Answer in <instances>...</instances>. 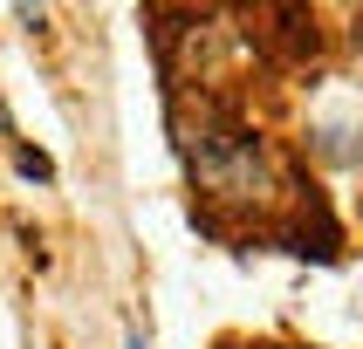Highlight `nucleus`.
Returning a JSON list of instances; mask_svg holds the SVG:
<instances>
[{
	"label": "nucleus",
	"mask_w": 363,
	"mask_h": 349,
	"mask_svg": "<svg viewBox=\"0 0 363 349\" xmlns=\"http://www.w3.org/2000/svg\"><path fill=\"white\" fill-rule=\"evenodd\" d=\"M179 151H185V171H192V185H199L206 199L254 205V199H267V192H274L254 130H247L240 117L213 110V103H199V123L179 117Z\"/></svg>",
	"instance_id": "f257e3e1"
},
{
	"label": "nucleus",
	"mask_w": 363,
	"mask_h": 349,
	"mask_svg": "<svg viewBox=\"0 0 363 349\" xmlns=\"http://www.w3.org/2000/svg\"><path fill=\"white\" fill-rule=\"evenodd\" d=\"M14 171H21V178H35V185H48V178H55V164L41 158V151H28V144L14 151Z\"/></svg>",
	"instance_id": "f03ea898"
},
{
	"label": "nucleus",
	"mask_w": 363,
	"mask_h": 349,
	"mask_svg": "<svg viewBox=\"0 0 363 349\" xmlns=\"http://www.w3.org/2000/svg\"><path fill=\"white\" fill-rule=\"evenodd\" d=\"M123 349H151V336H144V328L130 322V336H123Z\"/></svg>",
	"instance_id": "7ed1b4c3"
},
{
	"label": "nucleus",
	"mask_w": 363,
	"mask_h": 349,
	"mask_svg": "<svg viewBox=\"0 0 363 349\" xmlns=\"http://www.w3.org/2000/svg\"><path fill=\"white\" fill-rule=\"evenodd\" d=\"M7 130H14V123H7V103H0V137H7Z\"/></svg>",
	"instance_id": "20e7f679"
}]
</instances>
